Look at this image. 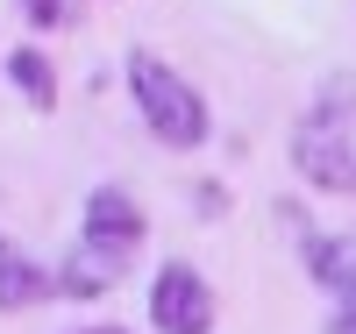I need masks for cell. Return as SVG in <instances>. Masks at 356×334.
Here are the masks:
<instances>
[{"mask_svg":"<svg viewBox=\"0 0 356 334\" xmlns=\"http://www.w3.org/2000/svg\"><path fill=\"white\" fill-rule=\"evenodd\" d=\"M292 171L314 192L356 199V78H328L321 100L300 114V128H292Z\"/></svg>","mask_w":356,"mask_h":334,"instance_id":"6da1fadb","label":"cell"},{"mask_svg":"<svg viewBox=\"0 0 356 334\" xmlns=\"http://www.w3.org/2000/svg\"><path fill=\"white\" fill-rule=\"evenodd\" d=\"M129 93H136L143 128H150L164 149H200L207 135H214L207 93H200L186 72H171L157 50H129Z\"/></svg>","mask_w":356,"mask_h":334,"instance_id":"7a4b0ae2","label":"cell"},{"mask_svg":"<svg viewBox=\"0 0 356 334\" xmlns=\"http://www.w3.org/2000/svg\"><path fill=\"white\" fill-rule=\"evenodd\" d=\"M150 327L157 334H207L214 327V285L193 263H164L150 278Z\"/></svg>","mask_w":356,"mask_h":334,"instance_id":"3957f363","label":"cell"},{"mask_svg":"<svg viewBox=\"0 0 356 334\" xmlns=\"http://www.w3.org/2000/svg\"><path fill=\"white\" fill-rule=\"evenodd\" d=\"M143 235H150V221H143V206L122 192V185H100L93 199H86V221H79V242L86 249H100L114 263H136Z\"/></svg>","mask_w":356,"mask_h":334,"instance_id":"277c9868","label":"cell"},{"mask_svg":"<svg viewBox=\"0 0 356 334\" xmlns=\"http://www.w3.org/2000/svg\"><path fill=\"white\" fill-rule=\"evenodd\" d=\"M307 270L314 285L335 299V306H356V235H321L307 242Z\"/></svg>","mask_w":356,"mask_h":334,"instance_id":"5b68a950","label":"cell"},{"mask_svg":"<svg viewBox=\"0 0 356 334\" xmlns=\"http://www.w3.org/2000/svg\"><path fill=\"white\" fill-rule=\"evenodd\" d=\"M57 292V278L36 263V256H0V313H29V306H43V299Z\"/></svg>","mask_w":356,"mask_h":334,"instance_id":"8992f818","label":"cell"},{"mask_svg":"<svg viewBox=\"0 0 356 334\" xmlns=\"http://www.w3.org/2000/svg\"><path fill=\"white\" fill-rule=\"evenodd\" d=\"M8 85L36 107V114H50L57 107V72H50V57L36 50V43H22V50H8Z\"/></svg>","mask_w":356,"mask_h":334,"instance_id":"52a82bcc","label":"cell"},{"mask_svg":"<svg viewBox=\"0 0 356 334\" xmlns=\"http://www.w3.org/2000/svg\"><path fill=\"white\" fill-rule=\"evenodd\" d=\"M22 15L36 22V28H65V22L79 15V0H22Z\"/></svg>","mask_w":356,"mask_h":334,"instance_id":"ba28073f","label":"cell"},{"mask_svg":"<svg viewBox=\"0 0 356 334\" xmlns=\"http://www.w3.org/2000/svg\"><path fill=\"white\" fill-rule=\"evenodd\" d=\"M321 334H356V306H335V320L321 327Z\"/></svg>","mask_w":356,"mask_h":334,"instance_id":"9c48e42d","label":"cell"},{"mask_svg":"<svg viewBox=\"0 0 356 334\" xmlns=\"http://www.w3.org/2000/svg\"><path fill=\"white\" fill-rule=\"evenodd\" d=\"M86 334H129V327H86Z\"/></svg>","mask_w":356,"mask_h":334,"instance_id":"30bf717a","label":"cell"},{"mask_svg":"<svg viewBox=\"0 0 356 334\" xmlns=\"http://www.w3.org/2000/svg\"><path fill=\"white\" fill-rule=\"evenodd\" d=\"M0 256H8V242H0Z\"/></svg>","mask_w":356,"mask_h":334,"instance_id":"8fae6325","label":"cell"}]
</instances>
